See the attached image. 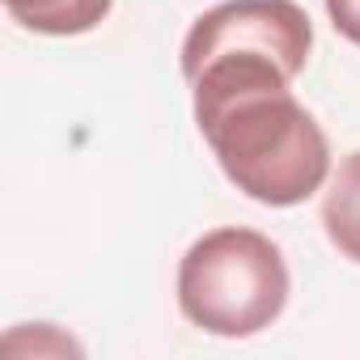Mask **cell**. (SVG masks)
Listing matches in <instances>:
<instances>
[{
  "label": "cell",
  "mask_w": 360,
  "mask_h": 360,
  "mask_svg": "<svg viewBox=\"0 0 360 360\" xmlns=\"http://www.w3.org/2000/svg\"><path fill=\"white\" fill-rule=\"evenodd\" d=\"M178 305L208 335H259L288 305V263L259 229H212L178 263Z\"/></svg>",
  "instance_id": "obj_2"
},
{
  "label": "cell",
  "mask_w": 360,
  "mask_h": 360,
  "mask_svg": "<svg viewBox=\"0 0 360 360\" xmlns=\"http://www.w3.org/2000/svg\"><path fill=\"white\" fill-rule=\"evenodd\" d=\"M314 26L297 0H225L195 18L183 43V77L191 81L217 56H271L292 77L309 64Z\"/></svg>",
  "instance_id": "obj_3"
},
{
  "label": "cell",
  "mask_w": 360,
  "mask_h": 360,
  "mask_svg": "<svg viewBox=\"0 0 360 360\" xmlns=\"http://www.w3.org/2000/svg\"><path fill=\"white\" fill-rule=\"evenodd\" d=\"M115 0H5V9L18 26L34 30V34H89L94 26H102V18L110 13Z\"/></svg>",
  "instance_id": "obj_5"
},
{
  "label": "cell",
  "mask_w": 360,
  "mask_h": 360,
  "mask_svg": "<svg viewBox=\"0 0 360 360\" xmlns=\"http://www.w3.org/2000/svg\"><path fill=\"white\" fill-rule=\"evenodd\" d=\"M326 13H330V26L360 47V0H326Z\"/></svg>",
  "instance_id": "obj_6"
},
{
  "label": "cell",
  "mask_w": 360,
  "mask_h": 360,
  "mask_svg": "<svg viewBox=\"0 0 360 360\" xmlns=\"http://www.w3.org/2000/svg\"><path fill=\"white\" fill-rule=\"evenodd\" d=\"M288 81L292 72L271 56H217L187 81L225 178L267 208L305 204L330 174L326 136Z\"/></svg>",
  "instance_id": "obj_1"
},
{
  "label": "cell",
  "mask_w": 360,
  "mask_h": 360,
  "mask_svg": "<svg viewBox=\"0 0 360 360\" xmlns=\"http://www.w3.org/2000/svg\"><path fill=\"white\" fill-rule=\"evenodd\" d=\"M322 229L343 259L360 263V153L343 157L330 178V191L322 200Z\"/></svg>",
  "instance_id": "obj_4"
}]
</instances>
